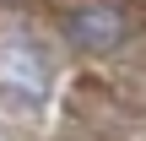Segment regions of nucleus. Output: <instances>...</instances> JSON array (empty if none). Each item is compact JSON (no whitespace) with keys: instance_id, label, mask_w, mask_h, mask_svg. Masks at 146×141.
<instances>
[{"instance_id":"nucleus-2","label":"nucleus","mask_w":146,"mask_h":141,"mask_svg":"<svg viewBox=\"0 0 146 141\" xmlns=\"http://www.w3.org/2000/svg\"><path fill=\"white\" fill-rule=\"evenodd\" d=\"M0 87H5V92H22V98H43L49 65H43L27 43H0Z\"/></svg>"},{"instance_id":"nucleus-1","label":"nucleus","mask_w":146,"mask_h":141,"mask_svg":"<svg viewBox=\"0 0 146 141\" xmlns=\"http://www.w3.org/2000/svg\"><path fill=\"white\" fill-rule=\"evenodd\" d=\"M65 38L76 49H114L125 38V11L119 5H81V11H70Z\"/></svg>"}]
</instances>
